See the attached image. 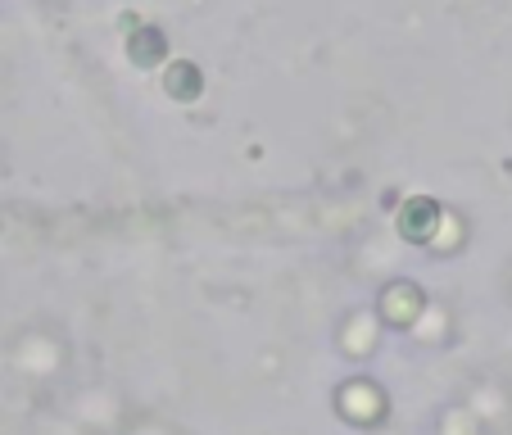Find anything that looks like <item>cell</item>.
Segmentation results:
<instances>
[{
    "label": "cell",
    "mask_w": 512,
    "mask_h": 435,
    "mask_svg": "<svg viewBox=\"0 0 512 435\" xmlns=\"http://www.w3.org/2000/svg\"><path fill=\"white\" fill-rule=\"evenodd\" d=\"M422 309H426V300L413 281H395V286H386V295H381V318H386L390 327H413V322L422 318Z\"/></svg>",
    "instance_id": "obj_1"
},
{
    "label": "cell",
    "mask_w": 512,
    "mask_h": 435,
    "mask_svg": "<svg viewBox=\"0 0 512 435\" xmlns=\"http://www.w3.org/2000/svg\"><path fill=\"white\" fill-rule=\"evenodd\" d=\"M164 91L173 100H195L204 91V78H200V68L195 64H168V73H164Z\"/></svg>",
    "instance_id": "obj_4"
},
{
    "label": "cell",
    "mask_w": 512,
    "mask_h": 435,
    "mask_svg": "<svg viewBox=\"0 0 512 435\" xmlns=\"http://www.w3.org/2000/svg\"><path fill=\"white\" fill-rule=\"evenodd\" d=\"M164 55H168V37L159 28H136L132 37H127V59H132L136 68L159 64Z\"/></svg>",
    "instance_id": "obj_3"
},
{
    "label": "cell",
    "mask_w": 512,
    "mask_h": 435,
    "mask_svg": "<svg viewBox=\"0 0 512 435\" xmlns=\"http://www.w3.org/2000/svg\"><path fill=\"white\" fill-rule=\"evenodd\" d=\"M435 227H440V204L426 200V195L408 200L404 213H399V236H404V241H431Z\"/></svg>",
    "instance_id": "obj_2"
}]
</instances>
